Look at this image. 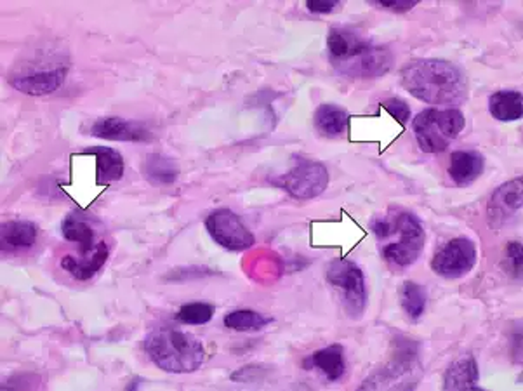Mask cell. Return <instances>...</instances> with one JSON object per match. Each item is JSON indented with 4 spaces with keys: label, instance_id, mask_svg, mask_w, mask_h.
Here are the masks:
<instances>
[{
    "label": "cell",
    "instance_id": "5",
    "mask_svg": "<svg viewBox=\"0 0 523 391\" xmlns=\"http://www.w3.org/2000/svg\"><path fill=\"white\" fill-rule=\"evenodd\" d=\"M61 231L66 240L81 246L82 254V258L65 256L61 260L63 270L81 282L92 278L108 260V246L105 242H96V230L77 213H72L63 219Z\"/></svg>",
    "mask_w": 523,
    "mask_h": 391
},
{
    "label": "cell",
    "instance_id": "3",
    "mask_svg": "<svg viewBox=\"0 0 523 391\" xmlns=\"http://www.w3.org/2000/svg\"><path fill=\"white\" fill-rule=\"evenodd\" d=\"M144 351L159 369L173 374L195 372L206 360V349L197 338L171 327L152 331L144 340Z\"/></svg>",
    "mask_w": 523,
    "mask_h": 391
},
{
    "label": "cell",
    "instance_id": "1",
    "mask_svg": "<svg viewBox=\"0 0 523 391\" xmlns=\"http://www.w3.org/2000/svg\"><path fill=\"white\" fill-rule=\"evenodd\" d=\"M402 86L414 98L432 105H457L466 99L464 74L443 59H418L402 70Z\"/></svg>",
    "mask_w": 523,
    "mask_h": 391
},
{
    "label": "cell",
    "instance_id": "24",
    "mask_svg": "<svg viewBox=\"0 0 523 391\" xmlns=\"http://www.w3.org/2000/svg\"><path fill=\"white\" fill-rule=\"evenodd\" d=\"M215 315V306L207 303H190L179 308L176 313V320L181 324L190 325H204L207 324Z\"/></svg>",
    "mask_w": 523,
    "mask_h": 391
},
{
    "label": "cell",
    "instance_id": "9",
    "mask_svg": "<svg viewBox=\"0 0 523 391\" xmlns=\"http://www.w3.org/2000/svg\"><path fill=\"white\" fill-rule=\"evenodd\" d=\"M477 262V247L466 239H452L447 242L432 261V268L436 275L443 278H459L473 270Z\"/></svg>",
    "mask_w": 523,
    "mask_h": 391
},
{
    "label": "cell",
    "instance_id": "8",
    "mask_svg": "<svg viewBox=\"0 0 523 391\" xmlns=\"http://www.w3.org/2000/svg\"><path fill=\"white\" fill-rule=\"evenodd\" d=\"M207 231L221 247L228 251H246L254 244V235L230 209H218L206 219Z\"/></svg>",
    "mask_w": 523,
    "mask_h": 391
},
{
    "label": "cell",
    "instance_id": "11",
    "mask_svg": "<svg viewBox=\"0 0 523 391\" xmlns=\"http://www.w3.org/2000/svg\"><path fill=\"white\" fill-rule=\"evenodd\" d=\"M522 177L508 181L497 188L488 204V223L492 228H503L511 223L522 209Z\"/></svg>",
    "mask_w": 523,
    "mask_h": 391
},
{
    "label": "cell",
    "instance_id": "19",
    "mask_svg": "<svg viewBox=\"0 0 523 391\" xmlns=\"http://www.w3.org/2000/svg\"><path fill=\"white\" fill-rule=\"evenodd\" d=\"M488 110L496 121H519L522 117V94L519 90H499L490 96Z\"/></svg>",
    "mask_w": 523,
    "mask_h": 391
},
{
    "label": "cell",
    "instance_id": "21",
    "mask_svg": "<svg viewBox=\"0 0 523 391\" xmlns=\"http://www.w3.org/2000/svg\"><path fill=\"white\" fill-rule=\"evenodd\" d=\"M143 173L152 184L168 186V184H173L177 179L179 169L173 159L164 157L160 153H152L144 159Z\"/></svg>",
    "mask_w": 523,
    "mask_h": 391
},
{
    "label": "cell",
    "instance_id": "27",
    "mask_svg": "<svg viewBox=\"0 0 523 391\" xmlns=\"http://www.w3.org/2000/svg\"><path fill=\"white\" fill-rule=\"evenodd\" d=\"M376 4L379 7L392 9L394 12H405V11L412 9L418 2L416 0H376Z\"/></svg>",
    "mask_w": 523,
    "mask_h": 391
},
{
    "label": "cell",
    "instance_id": "17",
    "mask_svg": "<svg viewBox=\"0 0 523 391\" xmlns=\"http://www.w3.org/2000/svg\"><path fill=\"white\" fill-rule=\"evenodd\" d=\"M445 390H472L479 388V367L473 356L456 360L445 372Z\"/></svg>",
    "mask_w": 523,
    "mask_h": 391
},
{
    "label": "cell",
    "instance_id": "6",
    "mask_svg": "<svg viewBox=\"0 0 523 391\" xmlns=\"http://www.w3.org/2000/svg\"><path fill=\"white\" fill-rule=\"evenodd\" d=\"M412 128L423 152L440 153L464 129V117L456 108H428L414 119Z\"/></svg>",
    "mask_w": 523,
    "mask_h": 391
},
{
    "label": "cell",
    "instance_id": "18",
    "mask_svg": "<svg viewBox=\"0 0 523 391\" xmlns=\"http://www.w3.org/2000/svg\"><path fill=\"white\" fill-rule=\"evenodd\" d=\"M37 240V226L30 221H7L2 224V249H28Z\"/></svg>",
    "mask_w": 523,
    "mask_h": 391
},
{
    "label": "cell",
    "instance_id": "4",
    "mask_svg": "<svg viewBox=\"0 0 523 391\" xmlns=\"http://www.w3.org/2000/svg\"><path fill=\"white\" fill-rule=\"evenodd\" d=\"M374 235L379 240L396 237L383 247V258L398 268L416 262L425 249V230L419 219L407 211L396 213L393 219H379L374 226Z\"/></svg>",
    "mask_w": 523,
    "mask_h": 391
},
{
    "label": "cell",
    "instance_id": "26",
    "mask_svg": "<svg viewBox=\"0 0 523 391\" xmlns=\"http://www.w3.org/2000/svg\"><path fill=\"white\" fill-rule=\"evenodd\" d=\"M338 0H309L306 2V7L309 12H315V14H327V12H332L336 7H338Z\"/></svg>",
    "mask_w": 523,
    "mask_h": 391
},
{
    "label": "cell",
    "instance_id": "23",
    "mask_svg": "<svg viewBox=\"0 0 523 391\" xmlns=\"http://www.w3.org/2000/svg\"><path fill=\"white\" fill-rule=\"evenodd\" d=\"M269 322L271 318L262 317V313L254 309H235L224 317V325L228 329L244 331V332L262 331V327H266Z\"/></svg>",
    "mask_w": 523,
    "mask_h": 391
},
{
    "label": "cell",
    "instance_id": "12",
    "mask_svg": "<svg viewBox=\"0 0 523 391\" xmlns=\"http://www.w3.org/2000/svg\"><path fill=\"white\" fill-rule=\"evenodd\" d=\"M90 134L96 137L110 139V141H132V143H144L152 139V132L146 129V126L124 121L119 117H105L98 121Z\"/></svg>",
    "mask_w": 523,
    "mask_h": 391
},
{
    "label": "cell",
    "instance_id": "28",
    "mask_svg": "<svg viewBox=\"0 0 523 391\" xmlns=\"http://www.w3.org/2000/svg\"><path fill=\"white\" fill-rule=\"evenodd\" d=\"M508 260L515 266L517 275L520 277V271H522V246H520V242L510 244V247H508Z\"/></svg>",
    "mask_w": 523,
    "mask_h": 391
},
{
    "label": "cell",
    "instance_id": "2",
    "mask_svg": "<svg viewBox=\"0 0 523 391\" xmlns=\"http://www.w3.org/2000/svg\"><path fill=\"white\" fill-rule=\"evenodd\" d=\"M327 49L332 65L351 77H379L392 68L386 47L372 45L348 28H331Z\"/></svg>",
    "mask_w": 523,
    "mask_h": 391
},
{
    "label": "cell",
    "instance_id": "15",
    "mask_svg": "<svg viewBox=\"0 0 523 391\" xmlns=\"http://www.w3.org/2000/svg\"><path fill=\"white\" fill-rule=\"evenodd\" d=\"M84 153L94 155L98 160V184H110L124 176V160L117 150L108 146H90Z\"/></svg>",
    "mask_w": 523,
    "mask_h": 391
},
{
    "label": "cell",
    "instance_id": "20",
    "mask_svg": "<svg viewBox=\"0 0 523 391\" xmlns=\"http://www.w3.org/2000/svg\"><path fill=\"white\" fill-rule=\"evenodd\" d=\"M349 113L336 105H322L315 112V128L327 137L341 136L348 129Z\"/></svg>",
    "mask_w": 523,
    "mask_h": 391
},
{
    "label": "cell",
    "instance_id": "13",
    "mask_svg": "<svg viewBox=\"0 0 523 391\" xmlns=\"http://www.w3.org/2000/svg\"><path fill=\"white\" fill-rule=\"evenodd\" d=\"M66 77V68H52L44 72H34L11 79V86L25 94L43 96L63 86Z\"/></svg>",
    "mask_w": 523,
    "mask_h": 391
},
{
    "label": "cell",
    "instance_id": "25",
    "mask_svg": "<svg viewBox=\"0 0 523 391\" xmlns=\"http://www.w3.org/2000/svg\"><path fill=\"white\" fill-rule=\"evenodd\" d=\"M383 108L392 115L393 119L398 122V124H405L410 117V108L405 101L398 99V98H390V99H385L383 101Z\"/></svg>",
    "mask_w": 523,
    "mask_h": 391
},
{
    "label": "cell",
    "instance_id": "7",
    "mask_svg": "<svg viewBox=\"0 0 523 391\" xmlns=\"http://www.w3.org/2000/svg\"><path fill=\"white\" fill-rule=\"evenodd\" d=\"M327 282L338 291L349 317L360 318L367 306V291L360 266L353 261L334 260L327 266Z\"/></svg>",
    "mask_w": 523,
    "mask_h": 391
},
{
    "label": "cell",
    "instance_id": "16",
    "mask_svg": "<svg viewBox=\"0 0 523 391\" xmlns=\"http://www.w3.org/2000/svg\"><path fill=\"white\" fill-rule=\"evenodd\" d=\"M308 367L318 369L329 381H338L347 371L345 349L341 345L322 348L311 355V358L308 360Z\"/></svg>",
    "mask_w": 523,
    "mask_h": 391
},
{
    "label": "cell",
    "instance_id": "10",
    "mask_svg": "<svg viewBox=\"0 0 523 391\" xmlns=\"http://www.w3.org/2000/svg\"><path fill=\"white\" fill-rule=\"evenodd\" d=\"M278 184L294 199L308 200L315 199L329 184V173L325 166L318 162H301L294 169L278 179Z\"/></svg>",
    "mask_w": 523,
    "mask_h": 391
},
{
    "label": "cell",
    "instance_id": "14",
    "mask_svg": "<svg viewBox=\"0 0 523 391\" xmlns=\"http://www.w3.org/2000/svg\"><path fill=\"white\" fill-rule=\"evenodd\" d=\"M485 160L480 155L479 152H456L450 157V166H449V176L450 179L459 184L466 186L473 183L480 174L483 173Z\"/></svg>",
    "mask_w": 523,
    "mask_h": 391
},
{
    "label": "cell",
    "instance_id": "22",
    "mask_svg": "<svg viewBox=\"0 0 523 391\" xmlns=\"http://www.w3.org/2000/svg\"><path fill=\"white\" fill-rule=\"evenodd\" d=\"M400 303L407 317L416 322L426 308V291L414 282H405L400 289Z\"/></svg>",
    "mask_w": 523,
    "mask_h": 391
}]
</instances>
